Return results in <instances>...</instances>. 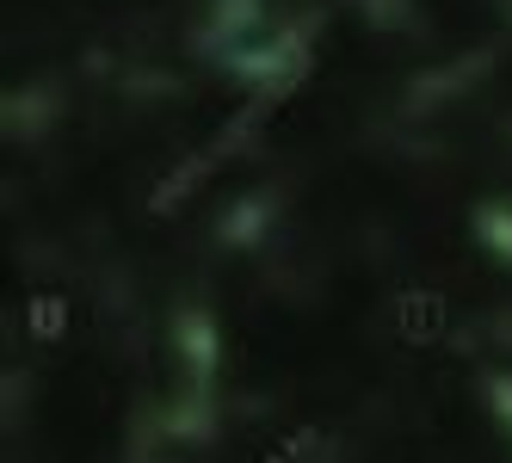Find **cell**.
Masks as SVG:
<instances>
[{
	"label": "cell",
	"mask_w": 512,
	"mask_h": 463,
	"mask_svg": "<svg viewBox=\"0 0 512 463\" xmlns=\"http://www.w3.org/2000/svg\"><path fill=\"white\" fill-rule=\"evenodd\" d=\"M395 334L408 340V346H438L451 334V303L438 297V291H401L395 303Z\"/></svg>",
	"instance_id": "1"
},
{
	"label": "cell",
	"mask_w": 512,
	"mask_h": 463,
	"mask_svg": "<svg viewBox=\"0 0 512 463\" xmlns=\"http://www.w3.org/2000/svg\"><path fill=\"white\" fill-rule=\"evenodd\" d=\"M25 334L38 346H56L68 334V297L62 291H31L25 297Z\"/></svg>",
	"instance_id": "2"
},
{
	"label": "cell",
	"mask_w": 512,
	"mask_h": 463,
	"mask_svg": "<svg viewBox=\"0 0 512 463\" xmlns=\"http://www.w3.org/2000/svg\"><path fill=\"white\" fill-rule=\"evenodd\" d=\"M309 445H315V426H303V433H290V439H284L278 451H266V463H297V457H303Z\"/></svg>",
	"instance_id": "3"
}]
</instances>
